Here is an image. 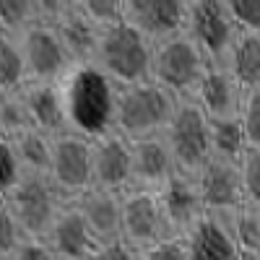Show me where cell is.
Instances as JSON below:
<instances>
[{
    "label": "cell",
    "instance_id": "1",
    "mask_svg": "<svg viewBox=\"0 0 260 260\" xmlns=\"http://www.w3.org/2000/svg\"><path fill=\"white\" fill-rule=\"evenodd\" d=\"M68 133L96 141L115 133L117 96L120 89L96 65H73V71L60 81Z\"/></svg>",
    "mask_w": 260,
    "mask_h": 260
},
{
    "label": "cell",
    "instance_id": "2",
    "mask_svg": "<svg viewBox=\"0 0 260 260\" xmlns=\"http://www.w3.org/2000/svg\"><path fill=\"white\" fill-rule=\"evenodd\" d=\"M117 89L151 81L154 71V45L141 37L133 26L120 24L102 31V42L94 62Z\"/></svg>",
    "mask_w": 260,
    "mask_h": 260
},
{
    "label": "cell",
    "instance_id": "3",
    "mask_svg": "<svg viewBox=\"0 0 260 260\" xmlns=\"http://www.w3.org/2000/svg\"><path fill=\"white\" fill-rule=\"evenodd\" d=\"M180 99L164 91L159 83L146 81L138 86L120 89L115 130L127 141H141L151 136H161Z\"/></svg>",
    "mask_w": 260,
    "mask_h": 260
},
{
    "label": "cell",
    "instance_id": "4",
    "mask_svg": "<svg viewBox=\"0 0 260 260\" xmlns=\"http://www.w3.org/2000/svg\"><path fill=\"white\" fill-rule=\"evenodd\" d=\"M164 141L177 167V175L195 177L211 161V120L192 99H180L175 107Z\"/></svg>",
    "mask_w": 260,
    "mask_h": 260
},
{
    "label": "cell",
    "instance_id": "5",
    "mask_svg": "<svg viewBox=\"0 0 260 260\" xmlns=\"http://www.w3.org/2000/svg\"><path fill=\"white\" fill-rule=\"evenodd\" d=\"M208 60L198 45L185 34L172 37L154 47V71L151 81L159 83L175 99H195L208 73Z\"/></svg>",
    "mask_w": 260,
    "mask_h": 260
},
{
    "label": "cell",
    "instance_id": "6",
    "mask_svg": "<svg viewBox=\"0 0 260 260\" xmlns=\"http://www.w3.org/2000/svg\"><path fill=\"white\" fill-rule=\"evenodd\" d=\"M240 34L226 0H187V37L211 68H226Z\"/></svg>",
    "mask_w": 260,
    "mask_h": 260
},
{
    "label": "cell",
    "instance_id": "7",
    "mask_svg": "<svg viewBox=\"0 0 260 260\" xmlns=\"http://www.w3.org/2000/svg\"><path fill=\"white\" fill-rule=\"evenodd\" d=\"M0 206L16 216L29 240H47V234L71 203L60 195L50 177H26L13 192L0 198Z\"/></svg>",
    "mask_w": 260,
    "mask_h": 260
},
{
    "label": "cell",
    "instance_id": "8",
    "mask_svg": "<svg viewBox=\"0 0 260 260\" xmlns=\"http://www.w3.org/2000/svg\"><path fill=\"white\" fill-rule=\"evenodd\" d=\"M47 177H50V182L60 190V195L68 203H76L81 195L94 190L91 141L83 138V136H76V133L57 136Z\"/></svg>",
    "mask_w": 260,
    "mask_h": 260
},
{
    "label": "cell",
    "instance_id": "9",
    "mask_svg": "<svg viewBox=\"0 0 260 260\" xmlns=\"http://www.w3.org/2000/svg\"><path fill=\"white\" fill-rule=\"evenodd\" d=\"M167 237L169 232L164 224L159 195L146 190L122 192V242L141 255Z\"/></svg>",
    "mask_w": 260,
    "mask_h": 260
},
{
    "label": "cell",
    "instance_id": "10",
    "mask_svg": "<svg viewBox=\"0 0 260 260\" xmlns=\"http://www.w3.org/2000/svg\"><path fill=\"white\" fill-rule=\"evenodd\" d=\"M125 24L156 47L187 31V0H125Z\"/></svg>",
    "mask_w": 260,
    "mask_h": 260
},
{
    "label": "cell",
    "instance_id": "11",
    "mask_svg": "<svg viewBox=\"0 0 260 260\" xmlns=\"http://www.w3.org/2000/svg\"><path fill=\"white\" fill-rule=\"evenodd\" d=\"M192 180H195V185H198L206 213H211V216L232 219V216L245 206L240 161L211 159Z\"/></svg>",
    "mask_w": 260,
    "mask_h": 260
},
{
    "label": "cell",
    "instance_id": "12",
    "mask_svg": "<svg viewBox=\"0 0 260 260\" xmlns=\"http://www.w3.org/2000/svg\"><path fill=\"white\" fill-rule=\"evenodd\" d=\"M18 39L26 55L29 83H60L73 71V60L52 26H37Z\"/></svg>",
    "mask_w": 260,
    "mask_h": 260
},
{
    "label": "cell",
    "instance_id": "13",
    "mask_svg": "<svg viewBox=\"0 0 260 260\" xmlns=\"http://www.w3.org/2000/svg\"><path fill=\"white\" fill-rule=\"evenodd\" d=\"M94 156V187L107 192H127L130 190V169H133V146L125 136L107 133L91 141Z\"/></svg>",
    "mask_w": 260,
    "mask_h": 260
},
{
    "label": "cell",
    "instance_id": "14",
    "mask_svg": "<svg viewBox=\"0 0 260 260\" xmlns=\"http://www.w3.org/2000/svg\"><path fill=\"white\" fill-rule=\"evenodd\" d=\"M133 146V169H130V190L159 192L177 177V167L172 161L164 136H151L130 141Z\"/></svg>",
    "mask_w": 260,
    "mask_h": 260
},
{
    "label": "cell",
    "instance_id": "15",
    "mask_svg": "<svg viewBox=\"0 0 260 260\" xmlns=\"http://www.w3.org/2000/svg\"><path fill=\"white\" fill-rule=\"evenodd\" d=\"M156 195H159V206L164 213V224H167L169 237H185L206 216V206L201 201L198 185H195L192 177L177 175Z\"/></svg>",
    "mask_w": 260,
    "mask_h": 260
},
{
    "label": "cell",
    "instance_id": "16",
    "mask_svg": "<svg viewBox=\"0 0 260 260\" xmlns=\"http://www.w3.org/2000/svg\"><path fill=\"white\" fill-rule=\"evenodd\" d=\"M245 96L247 91L229 68H208L192 102L208 115V120H240Z\"/></svg>",
    "mask_w": 260,
    "mask_h": 260
},
{
    "label": "cell",
    "instance_id": "17",
    "mask_svg": "<svg viewBox=\"0 0 260 260\" xmlns=\"http://www.w3.org/2000/svg\"><path fill=\"white\" fill-rule=\"evenodd\" d=\"M182 240L190 260H242V252L232 234V224L224 216L206 213Z\"/></svg>",
    "mask_w": 260,
    "mask_h": 260
},
{
    "label": "cell",
    "instance_id": "18",
    "mask_svg": "<svg viewBox=\"0 0 260 260\" xmlns=\"http://www.w3.org/2000/svg\"><path fill=\"white\" fill-rule=\"evenodd\" d=\"M73 206L83 216L96 245L122 240V195L94 187L86 195H81Z\"/></svg>",
    "mask_w": 260,
    "mask_h": 260
},
{
    "label": "cell",
    "instance_id": "19",
    "mask_svg": "<svg viewBox=\"0 0 260 260\" xmlns=\"http://www.w3.org/2000/svg\"><path fill=\"white\" fill-rule=\"evenodd\" d=\"M60 42L68 57L73 60V65H91L99 50V42H102V29L94 24V21L81 11L78 0H71L65 16L57 21L55 26Z\"/></svg>",
    "mask_w": 260,
    "mask_h": 260
},
{
    "label": "cell",
    "instance_id": "20",
    "mask_svg": "<svg viewBox=\"0 0 260 260\" xmlns=\"http://www.w3.org/2000/svg\"><path fill=\"white\" fill-rule=\"evenodd\" d=\"M21 96L26 102L34 130L47 133L52 138L68 133V117H65L60 83H26L21 89Z\"/></svg>",
    "mask_w": 260,
    "mask_h": 260
},
{
    "label": "cell",
    "instance_id": "21",
    "mask_svg": "<svg viewBox=\"0 0 260 260\" xmlns=\"http://www.w3.org/2000/svg\"><path fill=\"white\" fill-rule=\"evenodd\" d=\"M45 242L60 260H86L89 252L96 247V240L91 237L83 216L78 213L73 203L62 211V216L57 219V224L52 226Z\"/></svg>",
    "mask_w": 260,
    "mask_h": 260
},
{
    "label": "cell",
    "instance_id": "22",
    "mask_svg": "<svg viewBox=\"0 0 260 260\" xmlns=\"http://www.w3.org/2000/svg\"><path fill=\"white\" fill-rule=\"evenodd\" d=\"M13 143L16 154L21 159L26 177H47L50 175V164H52V148H55V138L39 130H26L16 138H6Z\"/></svg>",
    "mask_w": 260,
    "mask_h": 260
},
{
    "label": "cell",
    "instance_id": "23",
    "mask_svg": "<svg viewBox=\"0 0 260 260\" xmlns=\"http://www.w3.org/2000/svg\"><path fill=\"white\" fill-rule=\"evenodd\" d=\"M26 83H29V68L21 39L0 34V94H16Z\"/></svg>",
    "mask_w": 260,
    "mask_h": 260
},
{
    "label": "cell",
    "instance_id": "24",
    "mask_svg": "<svg viewBox=\"0 0 260 260\" xmlns=\"http://www.w3.org/2000/svg\"><path fill=\"white\" fill-rule=\"evenodd\" d=\"M226 68L242 83L245 91L260 89V34H240Z\"/></svg>",
    "mask_w": 260,
    "mask_h": 260
},
{
    "label": "cell",
    "instance_id": "25",
    "mask_svg": "<svg viewBox=\"0 0 260 260\" xmlns=\"http://www.w3.org/2000/svg\"><path fill=\"white\" fill-rule=\"evenodd\" d=\"M42 26V0H3L0 3V34L24 37Z\"/></svg>",
    "mask_w": 260,
    "mask_h": 260
},
{
    "label": "cell",
    "instance_id": "26",
    "mask_svg": "<svg viewBox=\"0 0 260 260\" xmlns=\"http://www.w3.org/2000/svg\"><path fill=\"white\" fill-rule=\"evenodd\" d=\"M247 148L242 120H211V159L240 161Z\"/></svg>",
    "mask_w": 260,
    "mask_h": 260
},
{
    "label": "cell",
    "instance_id": "27",
    "mask_svg": "<svg viewBox=\"0 0 260 260\" xmlns=\"http://www.w3.org/2000/svg\"><path fill=\"white\" fill-rule=\"evenodd\" d=\"M229 224L242 257H260V208L245 203L229 219Z\"/></svg>",
    "mask_w": 260,
    "mask_h": 260
},
{
    "label": "cell",
    "instance_id": "28",
    "mask_svg": "<svg viewBox=\"0 0 260 260\" xmlns=\"http://www.w3.org/2000/svg\"><path fill=\"white\" fill-rule=\"evenodd\" d=\"M31 127V117L26 110V102L21 96V91L16 94H0V138H16Z\"/></svg>",
    "mask_w": 260,
    "mask_h": 260
},
{
    "label": "cell",
    "instance_id": "29",
    "mask_svg": "<svg viewBox=\"0 0 260 260\" xmlns=\"http://www.w3.org/2000/svg\"><path fill=\"white\" fill-rule=\"evenodd\" d=\"M78 3H81V11L102 31L125 24V0H78Z\"/></svg>",
    "mask_w": 260,
    "mask_h": 260
},
{
    "label": "cell",
    "instance_id": "30",
    "mask_svg": "<svg viewBox=\"0 0 260 260\" xmlns=\"http://www.w3.org/2000/svg\"><path fill=\"white\" fill-rule=\"evenodd\" d=\"M26 180V172L21 167V159L11 141L0 138V198L13 192L21 182Z\"/></svg>",
    "mask_w": 260,
    "mask_h": 260
},
{
    "label": "cell",
    "instance_id": "31",
    "mask_svg": "<svg viewBox=\"0 0 260 260\" xmlns=\"http://www.w3.org/2000/svg\"><path fill=\"white\" fill-rule=\"evenodd\" d=\"M240 177L245 203L260 208V148H247L240 159Z\"/></svg>",
    "mask_w": 260,
    "mask_h": 260
},
{
    "label": "cell",
    "instance_id": "32",
    "mask_svg": "<svg viewBox=\"0 0 260 260\" xmlns=\"http://www.w3.org/2000/svg\"><path fill=\"white\" fill-rule=\"evenodd\" d=\"M29 242V234L24 232V226H21L16 221V216L0 206V260L3 257H11L21 245Z\"/></svg>",
    "mask_w": 260,
    "mask_h": 260
},
{
    "label": "cell",
    "instance_id": "33",
    "mask_svg": "<svg viewBox=\"0 0 260 260\" xmlns=\"http://www.w3.org/2000/svg\"><path fill=\"white\" fill-rule=\"evenodd\" d=\"M226 6L242 34H260V0H226Z\"/></svg>",
    "mask_w": 260,
    "mask_h": 260
},
{
    "label": "cell",
    "instance_id": "34",
    "mask_svg": "<svg viewBox=\"0 0 260 260\" xmlns=\"http://www.w3.org/2000/svg\"><path fill=\"white\" fill-rule=\"evenodd\" d=\"M242 130L250 148H260V89L247 91L242 107Z\"/></svg>",
    "mask_w": 260,
    "mask_h": 260
},
{
    "label": "cell",
    "instance_id": "35",
    "mask_svg": "<svg viewBox=\"0 0 260 260\" xmlns=\"http://www.w3.org/2000/svg\"><path fill=\"white\" fill-rule=\"evenodd\" d=\"M138 260H190V255H187V247H185L182 237H167V240H161L159 245L141 252Z\"/></svg>",
    "mask_w": 260,
    "mask_h": 260
},
{
    "label": "cell",
    "instance_id": "36",
    "mask_svg": "<svg viewBox=\"0 0 260 260\" xmlns=\"http://www.w3.org/2000/svg\"><path fill=\"white\" fill-rule=\"evenodd\" d=\"M86 260H138V252H133L122 240H117V242L96 245Z\"/></svg>",
    "mask_w": 260,
    "mask_h": 260
},
{
    "label": "cell",
    "instance_id": "37",
    "mask_svg": "<svg viewBox=\"0 0 260 260\" xmlns=\"http://www.w3.org/2000/svg\"><path fill=\"white\" fill-rule=\"evenodd\" d=\"M3 260H60L50 245L45 240H29L26 245H21L11 257H3Z\"/></svg>",
    "mask_w": 260,
    "mask_h": 260
},
{
    "label": "cell",
    "instance_id": "38",
    "mask_svg": "<svg viewBox=\"0 0 260 260\" xmlns=\"http://www.w3.org/2000/svg\"><path fill=\"white\" fill-rule=\"evenodd\" d=\"M242 260H260V257H242Z\"/></svg>",
    "mask_w": 260,
    "mask_h": 260
}]
</instances>
